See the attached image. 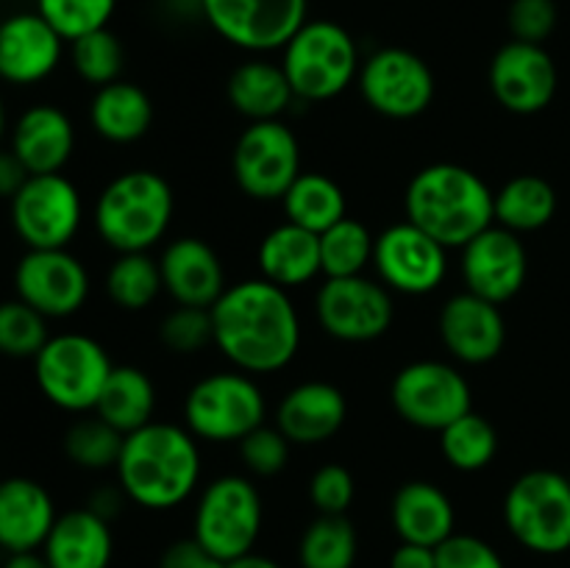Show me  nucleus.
I'll list each match as a JSON object with an SVG mask.
<instances>
[{
    "label": "nucleus",
    "instance_id": "nucleus-24",
    "mask_svg": "<svg viewBox=\"0 0 570 568\" xmlns=\"http://www.w3.org/2000/svg\"><path fill=\"white\" fill-rule=\"evenodd\" d=\"M76 148V128L70 117L50 104H37L22 111L11 131V150L31 176L61 173Z\"/></svg>",
    "mask_w": 570,
    "mask_h": 568
},
{
    "label": "nucleus",
    "instance_id": "nucleus-27",
    "mask_svg": "<svg viewBox=\"0 0 570 568\" xmlns=\"http://www.w3.org/2000/svg\"><path fill=\"white\" fill-rule=\"evenodd\" d=\"M42 555L50 568H109L115 555L109 521L89 507L65 512L56 518Z\"/></svg>",
    "mask_w": 570,
    "mask_h": 568
},
{
    "label": "nucleus",
    "instance_id": "nucleus-37",
    "mask_svg": "<svg viewBox=\"0 0 570 568\" xmlns=\"http://www.w3.org/2000/svg\"><path fill=\"white\" fill-rule=\"evenodd\" d=\"M373 248L376 239L354 217H343L334 223L328 232L321 234V267L326 278H348L362 276L373 262Z\"/></svg>",
    "mask_w": 570,
    "mask_h": 568
},
{
    "label": "nucleus",
    "instance_id": "nucleus-25",
    "mask_svg": "<svg viewBox=\"0 0 570 568\" xmlns=\"http://www.w3.org/2000/svg\"><path fill=\"white\" fill-rule=\"evenodd\" d=\"M348 404L343 390L328 382H304L289 390L276 410V427L289 443L317 445L343 429Z\"/></svg>",
    "mask_w": 570,
    "mask_h": 568
},
{
    "label": "nucleus",
    "instance_id": "nucleus-54",
    "mask_svg": "<svg viewBox=\"0 0 570 568\" xmlns=\"http://www.w3.org/2000/svg\"><path fill=\"white\" fill-rule=\"evenodd\" d=\"M568 479H570V473H568Z\"/></svg>",
    "mask_w": 570,
    "mask_h": 568
},
{
    "label": "nucleus",
    "instance_id": "nucleus-36",
    "mask_svg": "<svg viewBox=\"0 0 570 568\" xmlns=\"http://www.w3.org/2000/svg\"><path fill=\"white\" fill-rule=\"evenodd\" d=\"M161 290H165V284H161L159 262L148 251L120 254L106 273V293L120 310H145V306L154 304Z\"/></svg>",
    "mask_w": 570,
    "mask_h": 568
},
{
    "label": "nucleus",
    "instance_id": "nucleus-31",
    "mask_svg": "<svg viewBox=\"0 0 570 568\" xmlns=\"http://www.w3.org/2000/svg\"><path fill=\"white\" fill-rule=\"evenodd\" d=\"M156 388L145 371L134 365H115L106 379L95 415L115 427L117 432L131 434L154 421Z\"/></svg>",
    "mask_w": 570,
    "mask_h": 568
},
{
    "label": "nucleus",
    "instance_id": "nucleus-10",
    "mask_svg": "<svg viewBox=\"0 0 570 568\" xmlns=\"http://www.w3.org/2000/svg\"><path fill=\"white\" fill-rule=\"evenodd\" d=\"M395 412L426 432H443L456 418L473 410L468 379L449 362L421 360L401 368L390 388Z\"/></svg>",
    "mask_w": 570,
    "mask_h": 568
},
{
    "label": "nucleus",
    "instance_id": "nucleus-2",
    "mask_svg": "<svg viewBox=\"0 0 570 568\" xmlns=\"http://www.w3.org/2000/svg\"><path fill=\"white\" fill-rule=\"evenodd\" d=\"M120 490L145 510H170L195 493L200 479L198 438L176 423L150 421L126 434L115 466Z\"/></svg>",
    "mask_w": 570,
    "mask_h": 568
},
{
    "label": "nucleus",
    "instance_id": "nucleus-17",
    "mask_svg": "<svg viewBox=\"0 0 570 568\" xmlns=\"http://www.w3.org/2000/svg\"><path fill=\"white\" fill-rule=\"evenodd\" d=\"M443 245L429 237L415 223L404 221L384 228L376 237L373 262L382 284L404 295H426L443 284L449 256Z\"/></svg>",
    "mask_w": 570,
    "mask_h": 568
},
{
    "label": "nucleus",
    "instance_id": "nucleus-19",
    "mask_svg": "<svg viewBox=\"0 0 570 568\" xmlns=\"http://www.w3.org/2000/svg\"><path fill=\"white\" fill-rule=\"evenodd\" d=\"M529 273V256L521 237L504 226L484 228L462 248V276L468 293L493 304H507L521 293Z\"/></svg>",
    "mask_w": 570,
    "mask_h": 568
},
{
    "label": "nucleus",
    "instance_id": "nucleus-20",
    "mask_svg": "<svg viewBox=\"0 0 570 568\" xmlns=\"http://www.w3.org/2000/svg\"><path fill=\"white\" fill-rule=\"evenodd\" d=\"M440 337L451 356L465 365L495 360L507 343V323L499 304L476 293L451 295L440 312Z\"/></svg>",
    "mask_w": 570,
    "mask_h": 568
},
{
    "label": "nucleus",
    "instance_id": "nucleus-22",
    "mask_svg": "<svg viewBox=\"0 0 570 568\" xmlns=\"http://www.w3.org/2000/svg\"><path fill=\"white\" fill-rule=\"evenodd\" d=\"M161 284L178 306H204L212 310L226 293V271L206 239L178 237L165 248L159 259Z\"/></svg>",
    "mask_w": 570,
    "mask_h": 568
},
{
    "label": "nucleus",
    "instance_id": "nucleus-14",
    "mask_svg": "<svg viewBox=\"0 0 570 568\" xmlns=\"http://www.w3.org/2000/svg\"><path fill=\"white\" fill-rule=\"evenodd\" d=\"M206 22L234 48L282 50L306 22V0H198Z\"/></svg>",
    "mask_w": 570,
    "mask_h": 568
},
{
    "label": "nucleus",
    "instance_id": "nucleus-21",
    "mask_svg": "<svg viewBox=\"0 0 570 568\" xmlns=\"http://www.w3.org/2000/svg\"><path fill=\"white\" fill-rule=\"evenodd\" d=\"M61 45L53 26L39 11H22L0 22V78L28 87L59 67Z\"/></svg>",
    "mask_w": 570,
    "mask_h": 568
},
{
    "label": "nucleus",
    "instance_id": "nucleus-11",
    "mask_svg": "<svg viewBox=\"0 0 570 568\" xmlns=\"http://www.w3.org/2000/svg\"><path fill=\"white\" fill-rule=\"evenodd\" d=\"M234 182L254 200H282L301 176V148L282 120L250 123L232 154Z\"/></svg>",
    "mask_w": 570,
    "mask_h": 568
},
{
    "label": "nucleus",
    "instance_id": "nucleus-3",
    "mask_svg": "<svg viewBox=\"0 0 570 568\" xmlns=\"http://www.w3.org/2000/svg\"><path fill=\"white\" fill-rule=\"evenodd\" d=\"M495 193L471 167L440 161L412 176L404 195L406 221L443 248H465L495 223Z\"/></svg>",
    "mask_w": 570,
    "mask_h": 568
},
{
    "label": "nucleus",
    "instance_id": "nucleus-6",
    "mask_svg": "<svg viewBox=\"0 0 570 568\" xmlns=\"http://www.w3.org/2000/svg\"><path fill=\"white\" fill-rule=\"evenodd\" d=\"M504 523L512 538L534 555L570 549V479L566 473L527 471L504 496Z\"/></svg>",
    "mask_w": 570,
    "mask_h": 568
},
{
    "label": "nucleus",
    "instance_id": "nucleus-40",
    "mask_svg": "<svg viewBox=\"0 0 570 568\" xmlns=\"http://www.w3.org/2000/svg\"><path fill=\"white\" fill-rule=\"evenodd\" d=\"M70 59L78 76L100 89L111 81H120L126 53H122L120 39H117L109 28H100V31L78 37L76 42H72Z\"/></svg>",
    "mask_w": 570,
    "mask_h": 568
},
{
    "label": "nucleus",
    "instance_id": "nucleus-39",
    "mask_svg": "<svg viewBox=\"0 0 570 568\" xmlns=\"http://www.w3.org/2000/svg\"><path fill=\"white\" fill-rule=\"evenodd\" d=\"M48 340V317L20 298L0 301V354L33 360Z\"/></svg>",
    "mask_w": 570,
    "mask_h": 568
},
{
    "label": "nucleus",
    "instance_id": "nucleus-33",
    "mask_svg": "<svg viewBox=\"0 0 570 568\" xmlns=\"http://www.w3.org/2000/svg\"><path fill=\"white\" fill-rule=\"evenodd\" d=\"M282 204L289 223L309 228L315 234L328 232L334 223L348 217L345 215L348 204H345L343 189H340L337 182L323 176V173H301L282 198Z\"/></svg>",
    "mask_w": 570,
    "mask_h": 568
},
{
    "label": "nucleus",
    "instance_id": "nucleus-29",
    "mask_svg": "<svg viewBox=\"0 0 570 568\" xmlns=\"http://www.w3.org/2000/svg\"><path fill=\"white\" fill-rule=\"evenodd\" d=\"M228 100L234 111L250 123L278 120L295 100L293 87L282 65L265 59H250L239 65L228 78Z\"/></svg>",
    "mask_w": 570,
    "mask_h": 568
},
{
    "label": "nucleus",
    "instance_id": "nucleus-35",
    "mask_svg": "<svg viewBox=\"0 0 570 568\" xmlns=\"http://www.w3.org/2000/svg\"><path fill=\"white\" fill-rule=\"evenodd\" d=\"M440 449L451 468L473 473L493 462L499 451V434L488 418L471 410L440 432Z\"/></svg>",
    "mask_w": 570,
    "mask_h": 568
},
{
    "label": "nucleus",
    "instance_id": "nucleus-1",
    "mask_svg": "<svg viewBox=\"0 0 570 568\" xmlns=\"http://www.w3.org/2000/svg\"><path fill=\"white\" fill-rule=\"evenodd\" d=\"M215 343L243 373H276L295 360L301 317L287 290L267 278L226 287L212 306Z\"/></svg>",
    "mask_w": 570,
    "mask_h": 568
},
{
    "label": "nucleus",
    "instance_id": "nucleus-48",
    "mask_svg": "<svg viewBox=\"0 0 570 568\" xmlns=\"http://www.w3.org/2000/svg\"><path fill=\"white\" fill-rule=\"evenodd\" d=\"M390 568H438V551L432 546L404 543L401 540L390 555Z\"/></svg>",
    "mask_w": 570,
    "mask_h": 568
},
{
    "label": "nucleus",
    "instance_id": "nucleus-8",
    "mask_svg": "<svg viewBox=\"0 0 570 568\" xmlns=\"http://www.w3.org/2000/svg\"><path fill=\"white\" fill-rule=\"evenodd\" d=\"M262 532V496L250 479L228 473L200 493L195 507L193 538L223 562L254 551Z\"/></svg>",
    "mask_w": 570,
    "mask_h": 568
},
{
    "label": "nucleus",
    "instance_id": "nucleus-50",
    "mask_svg": "<svg viewBox=\"0 0 570 568\" xmlns=\"http://www.w3.org/2000/svg\"><path fill=\"white\" fill-rule=\"evenodd\" d=\"M89 510L98 512L100 518H115L117 512H120V496H117V490H100V493H95V499L89 501Z\"/></svg>",
    "mask_w": 570,
    "mask_h": 568
},
{
    "label": "nucleus",
    "instance_id": "nucleus-26",
    "mask_svg": "<svg viewBox=\"0 0 570 568\" xmlns=\"http://www.w3.org/2000/svg\"><path fill=\"white\" fill-rule=\"evenodd\" d=\"M390 521L404 543H421L438 549L454 535L456 512L443 488L426 479L401 484L390 505Z\"/></svg>",
    "mask_w": 570,
    "mask_h": 568
},
{
    "label": "nucleus",
    "instance_id": "nucleus-4",
    "mask_svg": "<svg viewBox=\"0 0 570 568\" xmlns=\"http://www.w3.org/2000/svg\"><path fill=\"white\" fill-rule=\"evenodd\" d=\"M176 198L165 176L126 170L111 178L95 204V228L117 254H139L167 234Z\"/></svg>",
    "mask_w": 570,
    "mask_h": 568
},
{
    "label": "nucleus",
    "instance_id": "nucleus-16",
    "mask_svg": "<svg viewBox=\"0 0 570 568\" xmlns=\"http://www.w3.org/2000/svg\"><path fill=\"white\" fill-rule=\"evenodd\" d=\"M17 298L45 317H70L87 304L89 273L67 248H28L14 271Z\"/></svg>",
    "mask_w": 570,
    "mask_h": 568
},
{
    "label": "nucleus",
    "instance_id": "nucleus-52",
    "mask_svg": "<svg viewBox=\"0 0 570 568\" xmlns=\"http://www.w3.org/2000/svg\"><path fill=\"white\" fill-rule=\"evenodd\" d=\"M226 568H282L276 560H271V557H262V555H245V557H237V560L226 562Z\"/></svg>",
    "mask_w": 570,
    "mask_h": 568
},
{
    "label": "nucleus",
    "instance_id": "nucleus-7",
    "mask_svg": "<svg viewBox=\"0 0 570 568\" xmlns=\"http://www.w3.org/2000/svg\"><path fill=\"white\" fill-rule=\"evenodd\" d=\"M111 360L87 334H56L33 356V373L45 399L67 412L95 410L111 373Z\"/></svg>",
    "mask_w": 570,
    "mask_h": 568
},
{
    "label": "nucleus",
    "instance_id": "nucleus-51",
    "mask_svg": "<svg viewBox=\"0 0 570 568\" xmlns=\"http://www.w3.org/2000/svg\"><path fill=\"white\" fill-rule=\"evenodd\" d=\"M3 568H50V562L39 551H20V555L6 557Z\"/></svg>",
    "mask_w": 570,
    "mask_h": 568
},
{
    "label": "nucleus",
    "instance_id": "nucleus-49",
    "mask_svg": "<svg viewBox=\"0 0 570 568\" xmlns=\"http://www.w3.org/2000/svg\"><path fill=\"white\" fill-rule=\"evenodd\" d=\"M28 176L31 173L17 159L14 150H0V198H14L22 189V184L28 182Z\"/></svg>",
    "mask_w": 570,
    "mask_h": 568
},
{
    "label": "nucleus",
    "instance_id": "nucleus-13",
    "mask_svg": "<svg viewBox=\"0 0 570 568\" xmlns=\"http://www.w3.org/2000/svg\"><path fill=\"white\" fill-rule=\"evenodd\" d=\"M360 92L376 115L412 120L434 100V76L426 61L406 48H382L360 67Z\"/></svg>",
    "mask_w": 570,
    "mask_h": 568
},
{
    "label": "nucleus",
    "instance_id": "nucleus-46",
    "mask_svg": "<svg viewBox=\"0 0 570 568\" xmlns=\"http://www.w3.org/2000/svg\"><path fill=\"white\" fill-rule=\"evenodd\" d=\"M438 568H507L499 551L476 535H451L438 546Z\"/></svg>",
    "mask_w": 570,
    "mask_h": 568
},
{
    "label": "nucleus",
    "instance_id": "nucleus-9",
    "mask_svg": "<svg viewBox=\"0 0 570 568\" xmlns=\"http://www.w3.org/2000/svg\"><path fill=\"white\" fill-rule=\"evenodd\" d=\"M187 429L209 443H234L265 423V395L250 373H209L184 401Z\"/></svg>",
    "mask_w": 570,
    "mask_h": 568
},
{
    "label": "nucleus",
    "instance_id": "nucleus-41",
    "mask_svg": "<svg viewBox=\"0 0 570 568\" xmlns=\"http://www.w3.org/2000/svg\"><path fill=\"white\" fill-rule=\"evenodd\" d=\"M115 9L117 0H37L39 14L70 42L109 26Z\"/></svg>",
    "mask_w": 570,
    "mask_h": 568
},
{
    "label": "nucleus",
    "instance_id": "nucleus-30",
    "mask_svg": "<svg viewBox=\"0 0 570 568\" xmlns=\"http://www.w3.org/2000/svg\"><path fill=\"white\" fill-rule=\"evenodd\" d=\"M89 120L95 131L109 143H137L154 123V100L137 84L111 81L95 92Z\"/></svg>",
    "mask_w": 570,
    "mask_h": 568
},
{
    "label": "nucleus",
    "instance_id": "nucleus-38",
    "mask_svg": "<svg viewBox=\"0 0 570 568\" xmlns=\"http://www.w3.org/2000/svg\"><path fill=\"white\" fill-rule=\"evenodd\" d=\"M122 440L126 434L117 432L115 427H109L106 421L95 418H83V421L72 423L65 434V451L78 468H87V471H106V468H115L120 460Z\"/></svg>",
    "mask_w": 570,
    "mask_h": 568
},
{
    "label": "nucleus",
    "instance_id": "nucleus-53",
    "mask_svg": "<svg viewBox=\"0 0 570 568\" xmlns=\"http://www.w3.org/2000/svg\"><path fill=\"white\" fill-rule=\"evenodd\" d=\"M6 134V106H3V98H0V139H3Z\"/></svg>",
    "mask_w": 570,
    "mask_h": 568
},
{
    "label": "nucleus",
    "instance_id": "nucleus-12",
    "mask_svg": "<svg viewBox=\"0 0 570 568\" xmlns=\"http://www.w3.org/2000/svg\"><path fill=\"white\" fill-rule=\"evenodd\" d=\"M81 195L61 173L28 176L11 198V226L28 248H67L81 228Z\"/></svg>",
    "mask_w": 570,
    "mask_h": 568
},
{
    "label": "nucleus",
    "instance_id": "nucleus-42",
    "mask_svg": "<svg viewBox=\"0 0 570 568\" xmlns=\"http://www.w3.org/2000/svg\"><path fill=\"white\" fill-rule=\"evenodd\" d=\"M161 343L176 354H195L204 345L215 343L212 310L204 306H178L161 321Z\"/></svg>",
    "mask_w": 570,
    "mask_h": 568
},
{
    "label": "nucleus",
    "instance_id": "nucleus-43",
    "mask_svg": "<svg viewBox=\"0 0 570 568\" xmlns=\"http://www.w3.org/2000/svg\"><path fill=\"white\" fill-rule=\"evenodd\" d=\"M289 445L293 443L282 429L262 423L239 440V457H243L245 468L256 477H276L278 471L287 468Z\"/></svg>",
    "mask_w": 570,
    "mask_h": 568
},
{
    "label": "nucleus",
    "instance_id": "nucleus-45",
    "mask_svg": "<svg viewBox=\"0 0 570 568\" xmlns=\"http://www.w3.org/2000/svg\"><path fill=\"white\" fill-rule=\"evenodd\" d=\"M557 20L560 9L554 0H512L507 11V26L518 42L543 45L554 33Z\"/></svg>",
    "mask_w": 570,
    "mask_h": 568
},
{
    "label": "nucleus",
    "instance_id": "nucleus-15",
    "mask_svg": "<svg viewBox=\"0 0 570 568\" xmlns=\"http://www.w3.org/2000/svg\"><path fill=\"white\" fill-rule=\"evenodd\" d=\"M317 321L323 332L343 343H371L393 326L390 290L367 276L326 278L317 290Z\"/></svg>",
    "mask_w": 570,
    "mask_h": 568
},
{
    "label": "nucleus",
    "instance_id": "nucleus-18",
    "mask_svg": "<svg viewBox=\"0 0 570 568\" xmlns=\"http://www.w3.org/2000/svg\"><path fill=\"white\" fill-rule=\"evenodd\" d=\"M488 78L495 100L512 115H538L549 109L560 87V72L549 50L518 39L495 50Z\"/></svg>",
    "mask_w": 570,
    "mask_h": 568
},
{
    "label": "nucleus",
    "instance_id": "nucleus-47",
    "mask_svg": "<svg viewBox=\"0 0 570 568\" xmlns=\"http://www.w3.org/2000/svg\"><path fill=\"white\" fill-rule=\"evenodd\" d=\"M159 568H226V562L212 555L200 540L184 538L167 546Z\"/></svg>",
    "mask_w": 570,
    "mask_h": 568
},
{
    "label": "nucleus",
    "instance_id": "nucleus-32",
    "mask_svg": "<svg viewBox=\"0 0 570 568\" xmlns=\"http://www.w3.org/2000/svg\"><path fill=\"white\" fill-rule=\"evenodd\" d=\"M495 223L515 234L538 232L557 215V189L534 173L510 178L493 198Z\"/></svg>",
    "mask_w": 570,
    "mask_h": 568
},
{
    "label": "nucleus",
    "instance_id": "nucleus-23",
    "mask_svg": "<svg viewBox=\"0 0 570 568\" xmlns=\"http://www.w3.org/2000/svg\"><path fill=\"white\" fill-rule=\"evenodd\" d=\"M56 518L53 499L37 479L11 477L0 482V549L6 555L42 549Z\"/></svg>",
    "mask_w": 570,
    "mask_h": 568
},
{
    "label": "nucleus",
    "instance_id": "nucleus-34",
    "mask_svg": "<svg viewBox=\"0 0 570 568\" xmlns=\"http://www.w3.org/2000/svg\"><path fill=\"white\" fill-rule=\"evenodd\" d=\"M360 535L345 516H317L298 543L301 568H354Z\"/></svg>",
    "mask_w": 570,
    "mask_h": 568
},
{
    "label": "nucleus",
    "instance_id": "nucleus-5",
    "mask_svg": "<svg viewBox=\"0 0 570 568\" xmlns=\"http://www.w3.org/2000/svg\"><path fill=\"white\" fill-rule=\"evenodd\" d=\"M282 50V67L301 100L337 98L360 76V48L340 22L306 20Z\"/></svg>",
    "mask_w": 570,
    "mask_h": 568
},
{
    "label": "nucleus",
    "instance_id": "nucleus-44",
    "mask_svg": "<svg viewBox=\"0 0 570 568\" xmlns=\"http://www.w3.org/2000/svg\"><path fill=\"white\" fill-rule=\"evenodd\" d=\"M354 496V477H351L348 468L337 466V462H328V466L317 468L309 482V499L321 516H345Z\"/></svg>",
    "mask_w": 570,
    "mask_h": 568
},
{
    "label": "nucleus",
    "instance_id": "nucleus-28",
    "mask_svg": "<svg viewBox=\"0 0 570 568\" xmlns=\"http://www.w3.org/2000/svg\"><path fill=\"white\" fill-rule=\"evenodd\" d=\"M262 278L278 287H301L312 282L321 267V234L301 228L295 223H282L265 234L259 245Z\"/></svg>",
    "mask_w": 570,
    "mask_h": 568
}]
</instances>
